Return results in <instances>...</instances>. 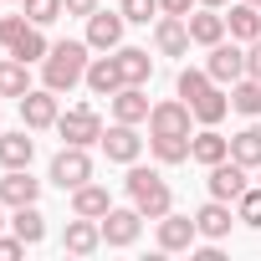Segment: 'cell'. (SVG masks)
Wrapping results in <instances>:
<instances>
[{"instance_id":"8992f818","label":"cell","mask_w":261,"mask_h":261,"mask_svg":"<svg viewBox=\"0 0 261 261\" xmlns=\"http://www.w3.org/2000/svg\"><path fill=\"white\" fill-rule=\"evenodd\" d=\"M102 154H108L113 164H139L144 139L134 134V123H113V128H102Z\"/></svg>"},{"instance_id":"cb8c5ba5","label":"cell","mask_w":261,"mask_h":261,"mask_svg":"<svg viewBox=\"0 0 261 261\" xmlns=\"http://www.w3.org/2000/svg\"><path fill=\"white\" fill-rule=\"evenodd\" d=\"M225 31H230L236 41H256V36H261V6H251V0L230 6V16H225Z\"/></svg>"},{"instance_id":"7a4b0ae2","label":"cell","mask_w":261,"mask_h":261,"mask_svg":"<svg viewBox=\"0 0 261 261\" xmlns=\"http://www.w3.org/2000/svg\"><path fill=\"white\" fill-rule=\"evenodd\" d=\"M87 77V41H57L41 62V82L51 92H72Z\"/></svg>"},{"instance_id":"f546056e","label":"cell","mask_w":261,"mask_h":261,"mask_svg":"<svg viewBox=\"0 0 261 261\" xmlns=\"http://www.w3.org/2000/svg\"><path fill=\"white\" fill-rule=\"evenodd\" d=\"M230 108L236 113H261V82L256 77H241V82H230Z\"/></svg>"},{"instance_id":"277c9868","label":"cell","mask_w":261,"mask_h":261,"mask_svg":"<svg viewBox=\"0 0 261 261\" xmlns=\"http://www.w3.org/2000/svg\"><path fill=\"white\" fill-rule=\"evenodd\" d=\"M57 134H62V144H77V149L102 144V118H97L92 108H67V113L57 118Z\"/></svg>"},{"instance_id":"4fadbf2b","label":"cell","mask_w":261,"mask_h":261,"mask_svg":"<svg viewBox=\"0 0 261 261\" xmlns=\"http://www.w3.org/2000/svg\"><path fill=\"white\" fill-rule=\"evenodd\" d=\"M154 46L164 57H185L190 51V21L185 16H159L154 21Z\"/></svg>"},{"instance_id":"d6986e66","label":"cell","mask_w":261,"mask_h":261,"mask_svg":"<svg viewBox=\"0 0 261 261\" xmlns=\"http://www.w3.org/2000/svg\"><path fill=\"white\" fill-rule=\"evenodd\" d=\"M31 128H21V134H0V169H31Z\"/></svg>"},{"instance_id":"e0dca14e","label":"cell","mask_w":261,"mask_h":261,"mask_svg":"<svg viewBox=\"0 0 261 261\" xmlns=\"http://www.w3.org/2000/svg\"><path fill=\"white\" fill-rule=\"evenodd\" d=\"M36 195H41V179H31L26 169H6V179H0V205H36Z\"/></svg>"},{"instance_id":"e575fe53","label":"cell","mask_w":261,"mask_h":261,"mask_svg":"<svg viewBox=\"0 0 261 261\" xmlns=\"http://www.w3.org/2000/svg\"><path fill=\"white\" fill-rule=\"evenodd\" d=\"M26 26H31L26 11H21V16H0V46H16V41L26 36Z\"/></svg>"},{"instance_id":"ba28073f","label":"cell","mask_w":261,"mask_h":261,"mask_svg":"<svg viewBox=\"0 0 261 261\" xmlns=\"http://www.w3.org/2000/svg\"><path fill=\"white\" fill-rule=\"evenodd\" d=\"M190 102L185 97H164L149 108V134H190Z\"/></svg>"},{"instance_id":"f1b7e54d","label":"cell","mask_w":261,"mask_h":261,"mask_svg":"<svg viewBox=\"0 0 261 261\" xmlns=\"http://www.w3.org/2000/svg\"><path fill=\"white\" fill-rule=\"evenodd\" d=\"M230 159L246 164V169H261V128H241L230 139Z\"/></svg>"},{"instance_id":"9c48e42d","label":"cell","mask_w":261,"mask_h":261,"mask_svg":"<svg viewBox=\"0 0 261 261\" xmlns=\"http://www.w3.org/2000/svg\"><path fill=\"white\" fill-rule=\"evenodd\" d=\"M102 246H134L139 241V225H144V210L134 205V210H108L102 220Z\"/></svg>"},{"instance_id":"52a82bcc","label":"cell","mask_w":261,"mask_h":261,"mask_svg":"<svg viewBox=\"0 0 261 261\" xmlns=\"http://www.w3.org/2000/svg\"><path fill=\"white\" fill-rule=\"evenodd\" d=\"M57 92L51 87H31L26 97H21V123L31 128V134H36V128H57Z\"/></svg>"},{"instance_id":"484cf974","label":"cell","mask_w":261,"mask_h":261,"mask_svg":"<svg viewBox=\"0 0 261 261\" xmlns=\"http://www.w3.org/2000/svg\"><path fill=\"white\" fill-rule=\"evenodd\" d=\"M31 92V62H21V57H11V62H0V97H26Z\"/></svg>"},{"instance_id":"836d02e7","label":"cell","mask_w":261,"mask_h":261,"mask_svg":"<svg viewBox=\"0 0 261 261\" xmlns=\"http://www.w3.org/2000/svg\"><path fill=\"white\" fill-rule=\"evenodd\" d=\"M123 21H134V26H149L154 16H159V0H123Z\"/></svg>"},{"instance_id":"1f68e13d","label":"cell","mask_w":261,"mask_h":261,"mask_svg":"<svg viewBox=\"0 0 261 261\" xmlns=\"http://www.w3.org/2000/svg\"><path fill=\"white\" fill-rule=\"evenodd\" d=\"M21 11H26V21L31 26H51V21H62V0H21Z\"/></svg>"},{"instance_id":"d6a6232c","label":"cell","mask_w":261,"mask_h":261,"mask_svg":"<svg viewBox=\"0 0 261 261\" xmlns=\"http://www.w3.org/2000/svg\"><path fill=\"white\" fill-rule=\"evenodd\" d=\"M236 220L251 225V230H261V190H246V195L236 200Z\"/></svg>"},{"instance_id":"b9f144b4","label":"cell","mask_w":261,"mask_h":261,"mask_svg":"<svg viewBox=\"0 0 261 261\" xmlns=\"http://www.w3.org/2000/svg\"><path fill=\"white\" fill-rule=\"evenodd\" d=\"M0 225H6V220H0Z\"/></svg>"},{"instance_id":"603a6c76","label":"cell","mask_w":261,"mask_h":261,"mask_svg":"<svg viewBox=\"0 0 261 261\" xmlns=\"http://www.w3.org/2000/svg\"><path fill=\"white\" fill-rule=\"evenodd\" d=\"M108 210H113V200H108V190H102V185H92V179H87V185H77V190H72V215L102 220Z\"/></svg>"},{"instance_id":"44dd1931","label":"cell","mask_w":261,"mask_h":261,"mask_svg":"<svg viewBox=\"0 0 261 261\" xmlns=\"http://www.w3.org/2000/svg\"><path fill=\"white\" fill-rule=\"evenodd\" d=\"M149 97H144V87H118L113 92V118L118 123H149Z\"/></svg>"},{"instance_id":"d590c367","label":"cell","mask_w":261,"mask_h":261,"mask_svg":"<svg viewBox=\"0 0 261 261\" xmlns=\"http://www.w3.org/2000/svg\"><path fill=\"white\" fill-rule=\"evenodd\" d=\"M246 77H256L261 82V36L251 41V51H246Z\"/></svg>"},{"instance_id":"8fae6325","label":"cell","mask_w":261,"mask_h":261,"mask_svg":"<svg viewBox=\"0 0 261 261\" xmlns=\"http://www.w3.org/2000/svg\"><path fill=\"white\" fill-rule=\"evenodd\" d=\"M205 72H210L215 82H241V77H246V51H241L236 41H215Z\"/></svg>"},{"instance_id":"60d3db41","label":"cell","mask_w":261,"mask_h":261,"mask_svg":"<svg viewBox=\"0 0 261 261\" xmlns=\"http://www.w3.org/2000/svg\"><path fill=\"white\" fill-rule=\"evenodd\" d=\"M251 6H261V0H251Z\"/></svg>"},{"instance_id":"ab89813d","label":"cell","mask_w":261,"mask_h":261,"mask_svg":"<svg viewBox=\"0 0 261 261\" xmlns=\"http://www.w3.org/2000/svg\"><path fill=\"white\" fill-rule=\"evenodd\" d=\"M200 6H210V11H220V6H225V0H200Z\"/></svg>"},{"instance_id":"4dcf8cb0","label":"cell","mask_w":261,"mask_h":261,"mask_svg":"<svg viewBox=\"0 0 261 261\" xmlns=\"http://www.w3.org/2000/svg\"><path fill=\"white\" fill-rule=\"evenodd\" d=\"M46 51H51V41L41 36V26H26V36L11 46V57H21V62H46Z\"/></svg>"},{"instance_id":"5bb4252c","label":"cell","mask_w":261,"mask_h":261,"mask_svg":"<svg viewBox=\"0 0 261 261\" xmlns=\"http://www.w3.org/2000/svg\"><path fill=\"white\" fill-rule=\"evenodd\" d=\"M195 236H200V225L190 220V215H159V251H190L195 246Z\"/></svg>"},{"instance_id":"7402d4cb","label":"cell","mask_w":261,"mask_h":261,"mask_svg":"<svg viewBox=\"0 0 261 261\" xmlns=\"http://www.w3.org/2000/svg\"><path fill=\"white\" fill-rule=\"evenodd\" d=\"M97 97H113L118 87H123V72H118V57H97V62H87V77H82Z\"/></svg>"},{"instance_id":"d4e9b609","label":"cell","mask_w":261,"mask_h":261,"mask_svg":"<svg viewBox=\"0 0 261 261\" xmlns=\"http://www.w3.org/2000/svg\"><path fill=\"white\" fill-rule=\"evenodd\" d=\"M190 21V41H200V46H215V41H225V16L220 11H195V16H185Z\"/></svg>"},{"instance_id":"9a60e30c","label":"cell","mask_w":261,"mask_h":261,"mask_svg":"<svg viewBox=\"0 0 261 261\" xmlns=\"http://www.w3.org/2000/svg\"><path fill=\"white\" fill-rule=\"evenodd\" d=\"M230 220H236V215H230V200H215V195H210V205L195 210V225H200L205 241H225V236H230Z\"/></svg>"},{"instance_id":"30bf717a","label":"cell","mask_w":261,"mask_h":261,"mask_svg":"<svg viewBox=\"0 0 261 261\" xmlns=\"http://www.w3.org/2000/svg\"><path fill=\"white\" fill-rule=\"evenodd\" d=\"M123 11H92L87 16V46L92 51H113L118 41H123Z\"/></svg>"},{"instance_id":"6da1fadb","label":"cell","mask_w":261,"mask_h":261,"mask_svg":"<svg viewBox=\"0 0 261 261\" xmlns=\"http://www.w3.org/2000/svg\"><path fill=\"white\" fill-rule=\"evenodd\" d=\"M179 97H185V102H190V113H195L200 123H210V128L230 113V97L215 87V77H210V72H195V67H185V72H179Z\"/></svg>"},{"instance_id":"83f0119b","label":"cell","mask_w":261,"mask_h":261,"mask_svg":"<svg viewBox=\"0 0 261 261\" xmlns=\"http://www.w3.org/2000/svg\"><path fill=\"white\" fill-rule=\"evenodd\" d=\"M11 225H16V236H21L26 246H41V241H46V215H41L36 205H16Z\"/></svg>"},{"instance_id":"74e56055","label":"cell","mask_w":261,"mask_h":261,"mask_svg":"<svg viewBox=\"0 0 261 261\" xmlns=\"http://www.w3.org/2000/svg\"><path fill=\"white\" fill-rule=\"evenodd\" d=\"M62 6H67V16H82V21H87V16L97 11V0H62Z\"/></svg>"},{"instance_id":"3957f363","label":"cell","mask_w":261,"mask_h":261,"mask_svg":"<svg viewBox=\"0 0 261 261\" xmlns=\"http://www.w3.org/2000/svg\"><path fill=\"white\" fill-rule=\"evenodd\" d=\"M128 200H134L149 220H159V215H169L174 210V190H169V179L164 174H154V169H144V164H128Z\"/></svg>"},{"instance_id":"ac0fdd59","label":"cell","mask_w":261,"mask_h":261,"mask_svg":"<svg viewBox=\"0 0 261 261\" xmlns=\"http://www.w3.org/2000/svg\"><path fill=\"white\" fill-rule=\"evenodd\" d=\"M190 159L210 169V164H220V159H230V139H225V134H215V128L205 123V134H195V139H190Z\"/></svg>"},{"instance_id":"5b68a950","label":"cell","mask_w":261,"mask_h":261,"mask_svg":"<svg viewBox=\"0 0 261 261\" xmlns=\"http://www.w3.org/2000/svg\"><path fill=\"white\" fill-rule=\"evenodd\" d=\"M87 179H92V159H87V149L67 144V149L51 159V185H57V190H77V185H87Z\"/></svg>"},{"instance_id":"7c38bea8","label":"cell","mask_w":261,"mask_h":261,"mask_svg":"<svg viewBox=\"0 0 261 261\" xmlns=\"http://www.w3.org/2000/svg\"><path fill=\"white\" fill-rule=\"evenodd\" d=\"M210 195L215 200H241L251 185H246V164H236V159H220V164H210Z\"/></svg>"},{"instance_id":"f35d334b","label":"cell","mask_w":261,"mask_h":261,"mask_svg":"<svg viewBox=\"0 0 261 261\" xmlns=\"http://www.w3.org/2000/svg\"><path fill=\"white\" fill-rule=\"evenodd\" d=\"M190 6H195V0H159L164 16H190Z\"/></svg>"},{"instance_id":"4316f807","label":"cell","mask_w":261,"mask_h":261,"mask_svg":"<svg viewBox=\"0 0 261 261\" xmlns=\"http://www.w3.org/2000/svg\"><path fill=\"white\" fill-rule=\"evenodd\" d=\"M149 149L159 164H185L190 159V134H149Z\"/></svg>"},{"instance_id":"8d00e7d4","label":"cell","mask_w":261,"mask_h":261,"mask_svg":"<svg viewBox=\"0 0 261 261\" xmlns=\"http://www.w3.org/2000/svg\"><path fill=\"white\" fill-rule=\"evenodd\" d=\"M21 251H26L21 236H0V261H11V256H21Z\"/></svg>"},{"instance_id":"ffe728a7","label":"cell","mask_w":261,"mask_h":261,"mask_svg":"<svg viewBox=\"0 0 261 261\" xmlns=\"http://www.w3.org/2000/svg\"><path fill=\"white\" fill-rule=\"evenodd\" d=\"M118 72H123V87H144L154 77V62L144 46H118Z\"/></svg>"},{"instance_id":"2e32d148","label":"cell","mask_w":261,"mask_h":261,"mask_svg":"<svg viewBox=\"0 0 261 261\" xmlns=\"http://www.w3.org/2000/svg\"><path fill=\"white\" fill-rule=\"evenodd\" d=\"M62 246H67L72 256H92V251L102 246V225H97V220H87V215H77V220H67Z\"/></svg>"}]
</instances>
